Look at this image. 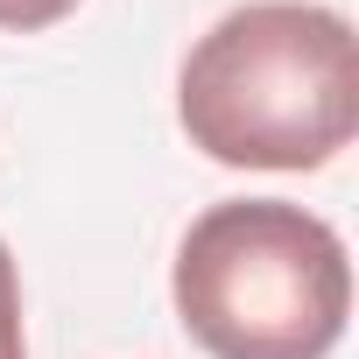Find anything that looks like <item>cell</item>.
<instances>
[{
  "mask_svg": "<svg viewBox=\"0 0 359 359\" xmlns=\"http://www.w3.org/2000/svg\"><path fill=\"white\" fill-rule=\"evenodd\" d=\"M191 148L226 169H324L359 127V43L317 0H247L176 78Z\"/></svg>",
  "mask_w": 359,
  "mask_h": 359,
  "instance_id": "6da1fadb",
  "label": "cell"
},
{
  "mask_svg": "<svg viewBox=\"0 0 359 359\" xmlns=\"http://www.w3.org/2000/svg\"><path fill=\"white\" fill-rule=\"evenodd\" d=\"M176 317L212 359H324L345 338V240L282 198L212 205L176 247Z\"/></svg>",
  "mask_w": 359,
  "mask_h": 359,
  "instance_id": "7a4b0ae2",
  "label": "cell"
},
{
  "mask_svg": "<svg viewBox=\"0 0 359 359\" xmlns=\"http://www.w3.org/2000/svg\"><path fill=\"white\" fill-rule=\"evenodd\" d=\"M0 359H29V345H22V275H15L8 240H0Z\"/></svg>",
  "mask_w": 359,
  "mask_h": 359,
  "instance_id": "3957f363",
  "label": "cell"
},
{
  "mask_svg": "<svg viewBox=\"0 0 359 359\" xmlns=\"http://www.w3.org/2000/svg\"><path fill=\"white\" fill-rule=\"evenodd\" d=\"M71 8H78V0H0V29L29 36V29H50V22H64Z\"/></svg>",
  "mask_w": 359,
  "mask_h": 359,
  "instance_id": "277c9868",
  "label": "cell"
}]
</instances>
